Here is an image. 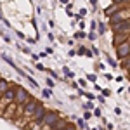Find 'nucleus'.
Masks as SVG:
<instances>
[{
    "label": "nucleus",
    "mask_w": 130,
    "mask_h": 130,
    "mask_svg": "<svg viewBox=\"0 0 130 130\" xmlns=\"http://www.w3.org/2000/svg\"><path fill=\"white\" fill-rule=\"evenodd\" d=\"M130 19V4L127 7H123L120 9L118 12H115V14H111L109 16V24H116V23H123V21Z\"/></svg>",
    "instance_id": "obj_3"
},
{
    "label": "nucleus",
    "mask_w": 130,
    "mask_h": 130,
    "mask_svg": "<svg viewBox=\"0 0 130 130\" xmlns=\"http://www.w3.org/2000/svg\"><path fill=\"white\" fill-rule=\"evenodd\" d=\"M64 130H78V128H76L75 125H71V123H70V125H68V127H66V128H64Z\"/></svg>",
    "instance_id": "obj_18"
},
{
    "label": "nucleus",
    "mask_w": 130,
    "mask_h": 130,
    "mask_svg": "<svg viewBox=\"0 0 130 130\" xmlns=\"http://www.w3.org/2000/svg\"><path fill=\"white\" fill-rule=\"evenodd\" d=\"M62 73H64V75H66V76H68V78H73V71H71V70H68V68H66V66H64V68H62Z\"/></svg>",
    "instance_id": "obj_12"
},
{
    "label": "nucleus",
    "mask_w": 130,
    "mask_h": 130,
    "mask_svg": "<svg viewBox=\"0 0 130 130\" xmlns=\"http://www.w3.org/2000/svg\"><path fill=\"white\" fill-rule=\"evenodd\" d=\"M30 97H31V94L24 89V87H16V97H14V102H16L19 113H23V106L30 101Z\"/></svg>",
    "instance_id": "obj_1"
},
{
    "label": "nucleus",
    "mask_w": 130,
    "mask_h": 130,
    "mask_svg": "<svg viewBox=\"0 0 130 130\" xmlns=\"http://www.w3.org/2000/svg\"><path fill=\"white\" fill-rule=\"evenodd\" d=\"M78 127H80V128H83V130H89V127H87V121L83 120V118H82V120H78Z\"/></svg>",
    "instance_id": "obj_11"
},
{
    "label": "nucleus",
    "mask_w": 130,
    "mask_h": 130,
    "mask_svg": "<svg viewBox=\"0 0 130 130\" xmlns=\"http://www.w3.org/2000/svg\"><path fill=\"white\" fill-rule=\"evenodd\" d=\"M9 87H10L9 82L5 80V78H0V97H2V95H4V94L9 90Z\"/></svg>",
    "instance_id": "obj_8"
},
{
    "label": "nucleus",
    "mask_w": 130,
    "mask_h": 130,
    "mask_svg": "<svg viewBox=\"0 0 130 130\" xmlns=\"http://www.w3.org/2000/svg\"><path fill=\"white\" fill-rule=\"evenodd\" d=\"M57 120H59V115H57L56 111H49L47 109V113L43 115V118L38 121V125H40V127H52Z\"/></svg>",
    "instance_id": "obj_5"
},
{
    "label": "nucleus",
    "mask_w": 130,
    "mask_h": 130,
    "mask_svg": "<svg viewBox=\"0 0 130 130\" xmlns=\"http://www.w3.org/2000/svg\"><path fill=\"white\" fill-rule=\"evenodd\" d=\"M109 94H111V92H109V90H106V89H104V90H102V95H104V97H108V95H109Z\"/></svg>",
    "instance_id": "obj_21"
},
{
    "label": "nucleus",
    "mask_w": 130,
    "mask_h": 130,
    "mask_svg": "<svg viewBox=\"0 0 130 130\" xmlns=\"http://www.w3.org/2000/svg\"><path fill=\"white\" fill-rule=\"evenodd\" d=\"M113 4H130V0H113Z\"/></svg>",
    "instance_id": "obj_15"
},
{
    "label": "nucleus",
    "mask_w": 130,
    "mask_h": 130,
    "mask_svg": "<svg viewBox=\"0 0 130 130\" xmlns=\"http://www.w3.org/2000/svg\"><path fill=\"white\" fill-rule=\"evenodd\" d=\"M26 78H28V82H30V83H31V85H33V87H35V89H38V83H37V82L33 80L31 76H28V75H26Z\"/></svg>",
    "instance_id": "obj_13"
},
{
    "label": "nucleus",
    "mask_w": 130,
    "mask_h": 130,
    "mask_svg": "<svg viewBox=\"0 0 130 130\" xmlns=\"http://www.w3.org/2000/svg\"><path fill=\"white\" fill-rule=\"evenodd\" d=\"M87 78H89L90 82H95V75H89V76H87Z\"/></svg>",
    "instance_id": "obj_22"
},
{
    "label": "nucleus",
    "mask_w": 130,
    "mask_h": 130,
    "mask_svg": "<svg viewBox=\"0 0 130 130\" xmlns=\"http://www.w3.org/2000/svg\"><path fill=\"white\" fill-rule=\"evenodd\" d=\"M68 125H70V121L59 116V120H57L56 123H54V125H52V127H50V130H64L66 127H68Z\"/></svg>",
    "instance_id": "obj_7"
},
{
    "label": "nucleus",
    "mask_w": 130,
    "mask_h": 130,
    "mask_svg": "<svg viewBox=\"0 0 130 130\" xmlns=\"http://www.w3.org/2000/svg\"><path fill=\"white\" fill-rule=\"evenodd\" d=\"M76 37H78V38H83V37H85V33H83V31H80V33H76Z\"/></svg>",
    "instance_id": "obj_23"
},
{
    "label": "nucleus",
    "mask_w": 130,
    "mask_h": 130,
    "mask_svg": "<svg viewBox=\"0 0 130 130\" xmlns=\"http://www.w3.org/2000/svg\"><path fill=\"white\" fill-rule=\"evenodd\" d=\"M14 97H16V89L10 85L9 87V90L0 97V116L4 115V111L7 109V106H9L10 102H14Z\"/></svg>",
    "instance_id": "obj_2"
},
{
    "label": "nucleus",
    "mask_w": 130,
    "mask_h": 130,
    "mask_svg": "<svg viewBox=\"0 0 130 130\" xmlns=\"http://www.w3.org/2000/svg\"><path fill=\"white\" fill-rule=\"evenodd\" d=\"M94 130H99V128H94Z\"/></svg>",
    "instance_id": "obj_26"
},
{
    "label": "nucleus",
    "mask_w": 130,
    "mask_h": 130,
    "mask_svg": "<svg viewBox=\"0 0 130 130\" xmlns=\"http://www.w3.org/2000/svg\"><path fill=\"white\" fill-rule=\"evenodd\" d=\"M104 30H106V26H104V24H99V31H101V33H102Z\"/></svg>",
    "instance_id": "obj_24"
},
{
    "label": "nucleus",
    "mask_w": 130,
    "mask_h": 130,
    "mask_svg": "<svg viewBox=\"0 0 130 130\" xmlns=\"http://www.w3.org/2000/svg\"><path fill=\"white\" fill-rule=\"evenodd\" d=\"M120 66H121L125 71H128V73H130V56H128V57H125V59H121Z\"/></svg>",
    "instance_id": "obj_9"
},
{
    "label": "nucleus",
    "mask_w": 130,
    "mask_h": 130,
    "mask_svg": "<svg viewBox=\"0 0 130 130\" xmlns=\"http://www.w3.org/2000/svg\"><path fill=\"white\" fill-rule=\"evenodd\" d=\"M78 83H80L82 87H83V89H85V87H87V82L83 80V78H82V80H78Z\"/></svg>",
    "instance_id": "obj_19"
},
{
    "label": "nucleus",
    "mask_w": 130,
    "mask_h": 130,
    "mask_svg": "<svg viewBox=\"0 0 130 130\" xmlns=\"http://www.w3.org/2000/svg\"><path fill=\"white\" fill-rule=\"evenodd\" d=\"M45 113H47V108H45V104H43V102H40V104H38V108L35 109V113L31 115L30 121H35V123L38 125V121L43 118V115H45ZM38 127H40V125H38Z\"/></svg>",
    "instance_id": "obj_6"
},
{
    "label": "nucleus",
    "mask_w": 130,
    "mask_h": 130,
    "mask_svg": "<svg viewBox=\"0 0 130 130\" xmlns=\"http://www.w3.org/2000/svg\"><path fill=\"white\" fill-rule=\"evenodd\" d=\"M42 95L43 97H50V90H42Z\"/></svg>",
    "instance_id": "obj_16"
},
{
    "label": "nucleus",
    "mask_w": 130,
    "mask_h": 130,
    "mask_svg": "<svg viewBox=\"0 0 130 130\" xmlns=\"http://www.w3.org/2000/svg\"><path fill=\"white\" fill-rule=\"evenodd\" d=\"M59 2H62V4H68V0H59Z\"/></svg>",
    "instance_id": "obj_25"
},
{
    "label": "nucleus",
    "mask_w": 130,
    "mask_h": 130,
    "mask_svg": "<svg viewBox=\"0 0 130 130\" xmlns=\"http://www.w3.org/2000/svg\"><path fill=\"white\" fill-rule=\"evenodd\" d=\"M90 118H92V115H90V111H85V113H83V120L87 121V120H90Z\"/></svg>",
    "instance_id": "obj_14"
},
{
    "label": "nucleus",
    "mask_w": 130,
    "mask_h": 130,
    "mask_svg": "<svg viewBox=\"0 0 130 130\" xmlns=\"http://www.w3.org/2000/svg\"><path fill=\"white\" fill-rule=\"evenodd\" d=\"M47 85H49V87H50V89H54V82H52V80H50V78H49V80H47Z\"/></svg>",
    "instance_id": "obj_20"
},
{
    "label": "nucleus",
    "mask_w": 130,
    "mask_h": 130,
    "mask_svg": "<svg viewBox=\"0 0 130 130\" xmlns=\"http://www.w3.org/2000/svg\"><path fill=\"white\" fill-rule=\"evenodd\" d=\"M92 108H94V104H92V102H85V109H87V111L92 109Z\"/></svg>",
    "instance_id": "obj_17"
},
{
    "label": "nucleus",
    "mask_w": 130,
    "mask_h": 130,
    "mask_svg": "<svg viewBox=\"0 0 130 130\" xmlns=\"http://www.w3.org/2000/svg\"><path fill=\"white\" fill-rule=\"evenodd\" d=\"M78 54H80V56H83V54H85V56H92V52L87 50L85 47H80V49H78Z\"/></svg>",
    "instance_id": "obj_10"
},
{
    "label": "nucleus",
    "mask_w": 130,
    "mask_h": 130,
    "mask_svg": "<svg viewBox=\"0 0 130 130\" xmlns=\"http://www.w3.org/2000/svg\"><path fill=\"white\" fill-rule=\"evenodd\" d=\"M38 104H40V101H38V99H35V97H30V101H28V102L23 106V113H21V115H23V118L30 121L31 115L35 113V109H37V108H38Z\"/></svg>",
    "instance_id": "obj_4"
}]
</instances>
